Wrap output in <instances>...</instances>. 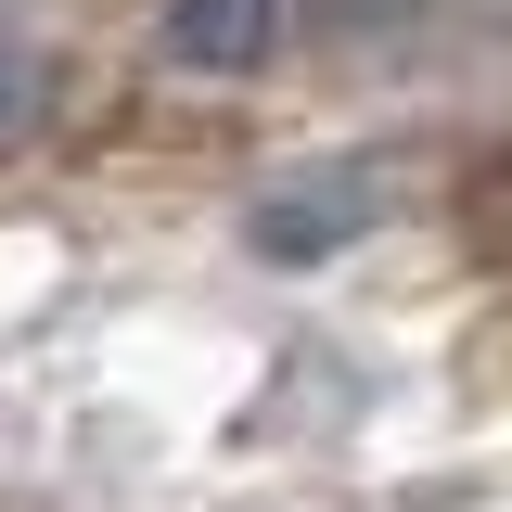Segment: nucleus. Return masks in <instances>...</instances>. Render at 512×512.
<instances>
[{
    "label": "nucleus",
    "mask_w": 512,
    "mask_h": 512,
    "mask_svg": "<svg viewBox=\"0 0 512 512\" xmlns=\"http://www.w3.org/2000/svg\"><path fill=\"white\" fill-rule=\"evenodd\" d=\"M461 231H474V256H500V269H512V141L461 180Z\"/></svg>",
    "instance_id": "obj_3"
},
{
    "label": "nucleus",
    "mask_w": 512,
    "mask_h": 512,
    "mask_svg": "<svg viewBox=\"0 0 512 512\" xmlns=\"http://www.w3.org/2000/svg\"><path fill=\"white\" fill-rule=\"evenodd\" d=\"M154 52L180 64V77H256V64L282 52V0H167Z\"/></svg>",
    "instance_id": "obj_2"
},
{
    "label": "nucleus",
    "mask_w": 512,
    "mask_h": 512,
    "mask_svg": "<svg viewBox=\"0 0 512 512\" xmlns=\"http://www.w3.org/2000/svg\"><path fill=\"white\" fill-rule=\"evenodd\" d=\"M372 218H384V180H372V167H320V180H282L244 231H256V256L295 269V256H333L346 231H372Z\"/></svg>",
    "instance_id": "obj_1"
},
{
    "label": "nucleus",
    "mask_w": 512,
    "mask_h": 512,
    "mask_svg": "<svg viewBox=\"0 0 512 512\" xmlns=\"http://www.w3.org/2000/svg\"><path fill=\"white\" fill-rule=\"evenodd\" d=\"M39 90H52V77H39V52L0 26V141H26V128H39Z\"/></svg>",
    "instance_id": "obj_4"
}]
</instances>
